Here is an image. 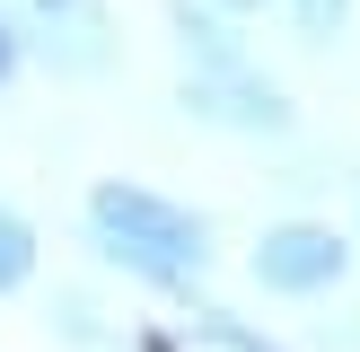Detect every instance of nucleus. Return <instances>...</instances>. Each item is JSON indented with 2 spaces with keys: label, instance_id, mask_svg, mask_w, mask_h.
Masks as SVG:
<instances>
[{
  "label": "nucleus",
  "instance_id": "nucleus-1",
  "mask_svg": "<svg viewBox=\"0 0 360 352\" xmlns=\"http://www.w3.org/2000/svg\"><path fill=\"white\" fill-rule=\"evenodd\" d=\"M79 238L105 273H123L132 291H158V299H193L220 264L211 246V220L176 194L141 185V176H97L79 203Z\"/></svg>",
  "mask_w": 360,
  "mask_h": 352
},
{
  "label": "nucleus",
  "instance_id": "nucleus-2",
  "mask_svg": "<svg viewBox=\"0 0 360 352\" xmlns=\"http://www.w3.org/2000/svg\"><path fill=\"white\" fill-rule=\"evenodd\" d=\"M176 106H185L202 132H229V141H281V132L299 123L290 88H281L255 53H238V62H202V70H176Z\"/></svg>",
  "mask_w": 360,
  "mask_h": 352
},
{
  "label": "nucleus",
  "instance_id": "nucleus-3",
  "mask_svg": "<svg viewBox=\"0 0 360 352\" xmlns=\"http://www.w3.org/2000/svg\"><path fill=\"white\" fill-rule=\"evenodd\" d=\"M352 256H360V238L334 220H264L255 246H246V282L273 299H326L352 282Z\"/></svg>",
  "mask_w": 360,
  "mask_h": 352
},
{
  "label": "nucleus",
  "instance_id": "nucleus-4",
  "mask_svg": "<svg viewBox=\"0 0 360 352\" xmlns=\"http://www.w3.org/2000/svg\"><path fill=\"white\" fill-rule=\"evenodd\" d=\"M0 18L27 35V62H44L53 80L115 70V9L105 0H0Z\"/></svg>",
  "mask_w": 360,
  "mask_h": 352
},
{
  "label": "nucleus",
  "instance_id": "nucleus-5",
  "mask_svg": "<svg viewBox=\"0 0 360 352\" xmlns=\"http://www.w3.org/2000/svg\"><path fill=\"white\" fill-rule=\"evenodd\" d=\"M167 352H281V344H273L264 326H246L238 308H193V317H185V334H176Z\"/></svg>",
  "mask_w": 360,
  "mask_h": 352
},
{
  "label": "nucleus",
  "instance_id": "nucleus-6",
  "mask_svg": "<svg viewBox=\"0 0 360 352\" xmlns=\"http://www.w3.org/2000/svg\"><path fill=\"white\" fill-rule=\"evenodd\" d=\"M35 264H44V238H35V220L18 203H0V299H18L35 282Z\"/></svg>",
  "mask_w": 360,
  "mask_h": 352
},
{
  "label": "nucleus",
  "instance_id": "nucleus-7",
  "mask_svg": "<svg viewBox=\"0 0 360 352\" xmlns=\"http://www.w3.org/2000/svg\"><path fill=\"white\" fill-rule=\"evenodd\" d=\"M53 334L79 344V352H105V344H115V334L97 326V299H88V291H53Z\"/></svg>",
  "mask_w": 360,
  "mask_h": 352
},
{
  "label": "nucleus",
  "instance_id": "nucleus-8",
  "mask_svg": "<svg viewBox=\"0 0 360 352\" xmlns=\"http://www.w3.org/2000/svg\"><path fill=\"white\" fill-rule=\"evenodd\" d=\"M281 9H290L299 44H334V35H343V18H352V0H281Z\"/></svg>",
  "mask_w": 360,
  "mask_h": 352
},
{
  "label": "nucleus",
  "instance_id": "nucleus-9",
  "mask_svg": "<svg viewBox=\"0 0 360 352\" xmlns=\"http://www.w3.org/2000/svg\"><path fill=\"white\" fill-rule=\"evenodd\" d=\"M18 70H27V35H18L9 18H0V97L18 88Z\"/></svg>",
  "mask_w": 360,
  "mask_h": 352
},
{
  "label": "nucleus",
  "instance_id": "nucleus-10",
  "mask_svg": "<svg viewBox=\"0 0 360 352\" xmlns=\"http://www.w3.org/2000/svg\"><path fill=\"white\" fill-rule=\"evenodd\" d=\"M202 9H220V18H238V27H246V18H264V9H281V0H202Z\"/></svg>",
  "mask_w": 360,
  "mask_h": 352
}]
</instances>
